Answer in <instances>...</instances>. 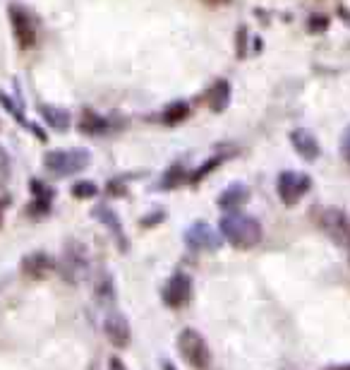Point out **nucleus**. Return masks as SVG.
I'll return each instance as SVG.
<instances>
[{
  "label": "nucleus",
  "mask_w": 350,
  "mask_h": 370,
  "mask_svg": "<svg viewBox=\"0 0 350 370\" xmlns=\"http://www.w3.org/2000/svg\"><path fill=\"white\" fill-rule=\"evenodd\" d=\"M219 231L233 248H240V250H250L254 246H259L264 236L262 224L247 214H226L219 222Z\"/></svg>",
  "instance_id": "f257e3e1"
},
{
  "label": "nucleus",
  "mask_w": 350,
  "mask_h": 370,
  "mask_svg": "<svg viewBox=\"0 0 350 370\" xmlns=\"http://www.w3.org/2000/svg\"><path fill=\"white\" fill-rule=\"evenodd\" d=\"M89 159L92 156L84 149H55V152H48L43 156V166L55 178H67V175L84 171L89 166Z\"/></svg>",
  "instance_id": "f03ea898"
},
{
  "label": "nucleus",
  "mask_w": 350,
  "mask_h": 370,
  "mask_svg": "<svg viewBox=\"0 0 350 370\" xmlns=\"http://www.w3.org/2000/svg\"><path fill=\"white\" fill-rule=\"evenodd\" d=\"M177 351H180L182 361L192 370H207L212 366L209 344L197 330H182L180 334H177Z\"/></svg>",
  "instance_id": "7ed1b4c3"
},
{
  "label": "nucleus",
  "mask_w": 350,
  "mask_h": 370,
  "mask_svg": "<svg viewBox=\"0 0 350 370\" xmlns=\"http://www.w3.org/2000/svg\"><path fill=\"white\" fill-rule=\"evenodd\" d=\"M310 187H312L310 175L300 171H283L278 175V183H276L278 197H281V202L285 207H295L310 192Z\"/></svg>",
  "instance_id": "20e7f679"
},
{
  "label": "nucleus",
  "mask_w": 350,
  "mask_h": 370,
  "mask_svg": "<svg viewBox=\"0 0 350 370\" xmlns=\"http://www.w3.org/2000/svg\"><path fill=\"white\" fill-rule=\"evenodd\" d=\"M319 227L324 234L329 236V241H334L336 246L350 250V217L343 210H324L319 217Z\"/></svg>",
  "instance_id": "39448f33"
},
{
  "label": "nucleus",
  "mask_w": 350,
  "mask_h": 370,
  "mask_svg": "<svg viewBox=\"0 0 350 370\" xmlns=\"http://www.w3.org/2000/svg\"><path fill=\"white\" fill-rule=\"evenodd\" d=\"M161 298L168 308H185L190 298H192V279H190V274H173L165 281Z\"/></svg>",
  "instance_id": "423d86ee"
},
{
  "label": "nucleus",
  "mask_w": 350,
  "mask_h": 370,
  "mask_svg": "<svg viewBox=\"0 0 350 370\" xmlns=\"http://www.w3.org/2000/svg\"><path fill=\"white\" fill-rule=\"evenodd\" d=\"M10 24L15 31V39L22 48H31L36 43V24L31 15L20 5H10Z\"/></svg>",
  "instance_id": "0eeeda50"
},
{
  "label": "nucleus",
  "mask_w": 350,
  "mask_h": 370,
  "mask_svg": "<svg viewBox=\"0 0 350 370\" xmlns=\"http://www.w3.org/2000/svg\"><path fill=\"white\" fill-rule=\"evenodd\" d=\"M104 332H106L108 342H111L116 349H127V347H130L132 327H130V322H127V317L120 315V312H111V315L104 320Z\"/></svg>",
  "instance_id": "6e6552de"
},
{
  "label": "nucleus",
  "mask_w": 350,
  "mask_h": 370,
  "mask_svg": "<svg viewBox=\"0 0 350 370\" xmlns=\"http://www.w3.org/2000/svg\"><path fill=\"white\" fill-rule=\"evenodd\" d=\"M20 269H22V274L27 279L39 281V279H46L48 274L53 272V269H55V260L48 253H41V250H36V253H29V255L22 257Z\"/></svg>",
  "instance_id": "1a4fd4ad"
},
{
  "label": "nucleus",
  "mask_w": 350,
  "mask_h": 370,
  "mask_svg": "<svg viewBox=\"0 0 350 370\" xmlns=\"http://www.w3.org/2000/svg\"><path fill=\"white\" fill-rule=\"evenodd\" d=\"M29 190L34 197H31V202L27 207V217H31V219L46 217L50 212V205H53V190H50L46 183H41V180H31Z\"/></svg>",
  "instance_id": "9d476101"
},
{
  "label": "nucleus",
  "mask_w": 350,
  "mask_h": 370,
  "mask_svg": "<svg viewBox=\"0 0 350 370\" xmlns=\"http://www.w3.org/2000/svg\"><path fill=\"white\" fill-rule=\"evenodd\" d=\"M62 277H65L70 284H75L82 274L87 272V255L84 250H82L80 246H70L65 250V255H62Z\"/></svg>",
  "instance_id": "9b49d317"
},
{
  "label": "nucleus",
  "mask_w": 350,
  "mask_h": 370,
  "mask_svg": "<svg viewBox=\"0 0 350 370\" xmlns=\"http://www.w3.org/2000/svg\"><path fill=\"white\" fill-rule=\"evenodd\" d=\"M290 142H292V149H295V152L300 154L305 161L319 159V154H322L319 142H317V137L312 135V133H307L305 128L292 130V133H290Z\"/></svg>",
  "instance_id": "f8f14e48"
},
{
  "label": "nucleus",
  "mask_w": 350,
  "mask_h": 370,
  "mask_svg": "<svg viewBox=\"0 0 350 370\" xmlns=\"http://www.w3.org/2000/svg\"><path fill=\"white\" fill-rule=\"evenodd\" d=\"M247 200H250V190L243 183H233L219 195V207L228 214H238V210H243Z\"/></svg>",
  "instance_id": "ddd939ff"
},
{
  "label": "nucleus",
  "mask_w": 350,
  "mask_h": 370,
  "mask_svg": "<svg viewBox=\"0 0 350 370\" xmlns=\"http://www.w3.org/2000/svg\"><path fill=\"white\" fill-rule=\"evenodd\" d=\"M185 243L192 250H207V248H214L216 246V236H214V231L209 229L204 222H197L195 227L187 229Z\"/></svg>",
  "instance_id": "4468645a"
},
{
  "label": "nucleus",
  "mask_w": 350,
  "mask_h": 370,
  "mask_svg": "<svg viewBox=\"0 0 350 370\" xmlns=\"http://www.w3.org/2000/svg\"><path fill=\"white\" fill-rule=\"evenodd\" d=\"M207 104L214 114H224V111L228 109V104H231V85H228L226 80H219V82L209 89Z\"/></svg>",
  "instance_id": "2eb2a0df"
},
{
  "label": "nucleus",
  "mask_w": 350,
  "mask_h": 370,
  "mask_svg": "<svg viewBox=\"0 0 350 370\" xmlns=\"http://www.w3.org/2000/svg\"><path fill=\"white\" fill-rule=\"evenodd\" d=\"M41 114H43V118H46V123L50 125V128L58 130V133H65V130L70 128L67 111L55 109V106H41Z\"/></svg>",
  "instance_id": "dca6fc26"
},
{
  "label": "nucleus",
  "mask_w": 350,
  "mask_h": 370,
  "mask_svg": "<svg viewBox=\"0 0 350 370\" xmlns=\"http://www.w3.org/2000/svg\"><path fill=\"white\" fill-rule=\"evenodd\" d=\"M106 128H108L106 118H101L99 114H94V111H84L80 118V130L87 135H101L106 133Z\"/></svg>",
  "instance_id": "f3484780"
},
{
  "label": "nucleus",
  "mask_w": 350,
  "mask_h": 370,
  "mask_svg": "<svg viewBox=\"0 0 350 370\" xmlns=\"http://www.w3.org/2000/svg\"><path fill=\"white\" fill-rule=\"evenodd\" d=\"M187 116H190V106L185 102H175V104H170L168 109H165L163 114H161V123H165V125H177L180 121H185Z\"/></svg>",
  "instance_id": "a211bd4d"
},
{
  "label": "nucleus",
  "mask_w": 350,
  "mask_h": 370,
  "mask_svg": "<svg viewBox=\"0 0 350 370\" xmlns=\"http://www.w3.org/2000/svg\"><path fill=\"white\" fill-rule=\"evenodd\" d=\"M185 180V166H180V164H175V166H170L168 171L163 173V178H161V185L163 190H170V187H177Z\"/></svg>",
  "instance_id": "6ab92c4d"
},
{
  "label": "nucleus",
  "mask_w": 350,
  "mask_h": 370,
  "mask_svg": "<svg viewBox=\"0 0 350 370\" xmlns=\"http://www.w3.org/2000/svg\"><path fill=\"white\" fill-rule=\"evenodd\" d=\"M94 214H97V217L101 219V222H104L106 227L111 229L113 234H116V236L120 238V241L125 243L123 234H120V222H118V214H116V212H111V210H108V207H97V210H94Z\"/></svg>",
  "instance_id": "aec40b11"
},
{
  "label": "nucleus",
  "mask_w": 350,
  "mask_h": 370,
  "mask_svg": "<svg viewBox=\"0 0 350 370\" xmlns=\"http://www.w3.org/2000/svg\"><path fill=\"white\" fill-rule=\"evenodd\" d=\"M70 192H72L75 200H92V197H97L99 187L94 180H77V183L70 187Z\"/></svg>",
  "instance_id": "412c9836"
},
{
  "label": "nucleus",
  "mask_w": 350,
  "mask_h": 370,
  "mask_svg": "<svg viewBox=\"0 0 350 370\" xmlns=\"http://www.w3.org/2000/svg\"><path fill=\"white\" fill-rule=\"evenodd\" d=\"M219 164H221V159H209L207 164H204V168H202V171H197L190 180H192V183H199V180H204V178H207V173H212Z\"/></svg>",
  "instance_id": "4be33fe9"
},
{
  "label": "nucleus",
  "mask_w": 350,
  "mask_h": 370,
  "mask_svg": "<svg viewBox=\"0 0 350 370\" xmlns=\"http://www.w3.org/2000/svg\"><path fill=\"white\" fill-rule=\"evenodd\" d=\"M310 31H317V34H322L324 29L329 27V20L327 17H310Z\"/></svg>",
  "instance_id": "5701e85b"
},
{
  "label": "nucleus",
  "mask_w": 350,
  "mask_h": 370,
  "mask_svg": "<svg viewBox=\"0 0 350 370\" xmlns=\"http://www.w3.org/2000/svg\"><path fill=\"white\" fill-rule=\"evenodd\" d=\"M341 154H343V159H346L350 164V125H348L346 133H343V137H341Z\"/></svg>",
  "instance_id": "b1692460"
},
{
  "label": "nucleus",
  "mask_w": 350,
  "mask_h": 370,
  "mask_svg": "<svg viewBox=\"0 0 350 370\" xmlns=\"http://www.w3.org/2000/svg\"><path fill=\"white\" fill-rule=\"evenodd\" d=\"M99 298H113V286H111V279H101V284H99Z\"/></svg>",
  "instance_id": "393cba45"
},
{
  "label": "nucleus",
  "mask_w": 350,
  "mask_h": 370,
  "mask_svg": "<svg viewBox=\"0 0 350 370\" xmlns=\"http://www.w3.org/2000/svg\"><path fill=\"white\" fill-rule=\"evenodd\" d=\"M108 370H127V366L123 363V359H118V356H113V359L108 361Z\"/></svg>",
  "instance_id": "a878e982"
},
{
  "label": "nucleus",
  "mask_w": 350,
  "mask_h": 370,
  "mask_svg": "<svg viewBox=\"0 0 350 370\" xmlns=\"http://www.w3.org/2000/svg\"><path fill=\"white\" fill-rule=\"evenodd\" d=\"M8 207H10V197L8 195L0 197V227H3V219H5V212H8Z\"/></svg>",
  "instance_id": "bb28decb"
},
{
  "label": "nucleus",
  "mask_w": 350,
  "mask_h": 370,
  "mask_svg": "<svg viewBox=\"0 0 350 370\" xmlns=\"http://www.w3.org/2000/svg\"><path fill=\"white\" fill-rule=\"evenodd\" d=\"M327 370H350V363H339V366H329Z\"/></svg>",
  "instance_id": "cd10ccee"
},
{
  "label": "nucleus",
  "mask_w": 350,
  "mask_h": 370,
  "mask_svg": "<svg viewBox=\"0 0 350 370\" xmlns=\"http://www.w3.org/2000/svg\"><path fill=\"white\" fill-rule=\"evenodd\" d=\"M204 3H209V5H226V3H231V0H204Z\"/></svg>",
  "instance_id": "c85d7f7f"
},
{
  "label": "nucleus",
  "mask_w": 350,
  "mask_h": 370,
  "mask_svg": "<svg viewBox=\"0 0 350 370\" xmlns=\"http://www.w3.org/2000/svg\"><path fill=\"white\" fill-rule=\"evenodd\" d=\"M163 370H175V368L170 366V363H165V366H163Z\"/></svg>",
  "instance_id": "c756f323"
}]
</instances>
